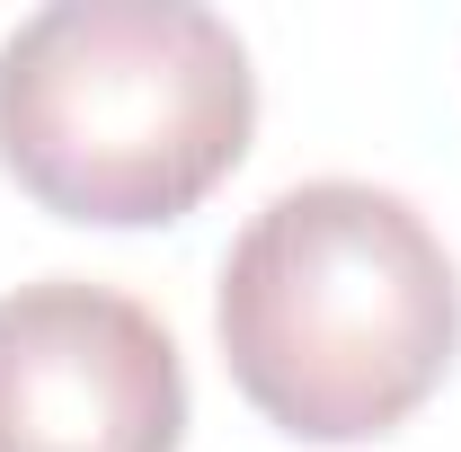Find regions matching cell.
<instances>
[{
	"instance_id": "obj_1",
	"label": "cell",
	"mask_w": 461,
	"mask_h": 452,
	"mask_svg": "<svg viewBox=\"0 0 461 452\" xmlns=\"http://www.w3.org/2000/svg\"><path fill=\"white\" fill-rule=\"evenodd\" d=\"M240 399L293 444H373L444 391L461 276L400 186L302 177L267 195L213 284Z\"/></svg>"
},
{
	"instance_id": "obj_2",
	"label": "cell",
	"mask_w": 461,
	"mask_h": 452,
	"mask_svg": "<svg viewBox=\"0 0 461 452\" xmlns=\"http://www.w3.org/2000/svg\"><path fill=\"white\" fill-rule=\"evenodd\" d=\"M249 133V45L195 0H54L0 45V169L54 222H186Z\"/></svg>"
},
{
	"instance_id": "obj_3",
	"label": "cell",
	"mask_w": 461,
	"mask_h": 452,
	"mask_svg": "<svg viewBox=\"0 0 461 452\" xmlns=\"http://www.w3.org/2000/svg\"><path fill=\"white\" fill-rule=\"evenodd\" d=\"M186 364L169 320L115 284L0 293V452H177Z\"/></svg>"
}]
</instances>
